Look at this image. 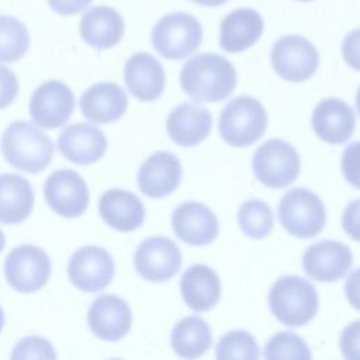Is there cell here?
<instances>
[{"label": "cell", "mask_w": 360, "mask_h": 360, "mask_svg": "<svg viewBox=\"0 0 360 360\" xmlns=\"http://www.w3.org/2000/svg\"><path fill=\"white\" fill-rule=\"evenodd\" d=\"M180 83L184 93L191 98L217 103L233 91L236 72L226 58L217 53H200L183 65Z\"/></svg>", "instance_id": "cell-1"}, {"label": "cell", "mask_w": 360, "mask_h": 360, "mask_svg": "<svg viewBox=\"0 0 360 360\" xmlns=\"http://www.w3.org/2000/svg\"><path fill=\"white\" fill-rule=\"evenodd\" d=\"M1 153L15 169L39 173L51 162L53 145L48 135L27 121H14L1 136Z\"/></svg>", "instance_id": "cell-2"}, {"label": "cell", "mask_w": 360, "mask_h": 360, "mask_svg": "<svg viewBox=\"0 0 360 360\" xmlns=\"http://www.w3.org/2000/svg\"><path fill=\"white\" fill-rule=\"evenodd\" d=\"M269 305L273 315L287 326H302L318 312L319 298L316 288L298 276H283L269 292Z\"/></svg>", "instance_id": "cell-3"}, {"label": "cell", "mask_w": 360, "mask_h": 360, "mask_svg": "<svg viewBox=\"0 0 360 360\" xmlns=\"http://www.w3.org/2000/svg\"><path fill=\"white\" fill-rule=\"evenodd\" d=\"M267 115L262 103L250 96L231 100L219 117L222 139L235 148H245L256 142L266 131Z\"/></svg>", "instance_id": "cell-4"}, {"label": "cell", "mask_w": 360, "mask_h": 360, "mask_svg": "<svg viewBox=\"0 0 360 360\" xmlns=\"http://www.w3.org/2000/svg\"><path fill=\"white\" fill-rule=\"evenodd\" d=\"M283 228L297 238H312L325 225L326 211L321 198L308 188L297 187L284 194L278 204Z\"/></svg>", "instance_id": "cell-5"}, {"label": "cell", "mask_w": 360, "mask_h": 360, "mask_svg": "<svg viewBox=\"0 0 360 360\" xmlns=\"http://www.w3.org/2000/svg\"><path fill=\"white\" fill-rule=\"evenodd\" d=\"M202 27L200 21L187 13H170L163 15L152 30V44L166 59H183L200 46Z\"/></svg>", "instance_id": "cell-6"}, {"label": "cell", "mask_w": 360, "mask_h": 360, "mask_svg": "<svg viewBox=\"0 0 360 360\" xmlns=\"http://www.w3.org/2000/svg\"><path fill=\"white\" fill-rule=\"evenodd\" d=\"M300 155L283 139H269L260 145L252 159L256 179L270 187L283 188L300 174Z\"/></svg>", "instance_id": "cell-7"}, {"label": "cell", "mask_w": 360, "mask_h": 360, "mask_svg": "<svg viewBox=\"0 0 360 360\" xmlns=\"http://www.w3.org/2000/svg\"><path fill=\"white\" fill-rule=\"evenodd\" d=\"M4 276L15 291L25 294L35 292L49 280V257L45 250L35 245H20L7 255Z\"/></svg>", "instance_id": "cell-8"}, {"label": "cell", "mask_w": 360, "mask_h": 360, "mask_svg": "<svg viewBox=\"0 0 360 360\" xmlns=\"http://www.w3.org/2000/svg\"><path fill=\"white\" fill-rule=\"evenodd\" d=\"M276 73L288 82H304L318 69L319 53L315 45L301 35H284L271 48Z\"/></svg>", "instance_id": "cell-9"}, {"label": "cell", "mask_w": 360, "mask_h": 360, "mask_svg": "<svg viewBox=\"0 0 360 360\" xmlns=\"http://www.w3.org/2000/svg\"><path fill=\"white\" fill-rule=\"evenodd\" d=\"M44 195L51 210L65 218L82 215L89 205L87 184L70 169L52 172L45 181Z\"/></svg>", "instance_id": "cell-10"}, {"label": "cell", "mask_w": 360, "mask_h": 360, "mask_svg": "<svg viewBox=\"0 0 360 360\" xmlns=\"http://www.w3.org/2000/svg\"><path fill=\"white\" fill-rule=\"evenodd\" d=\"M69 280L84 292L104 290L114 277V260L100 246H83L77 249L68 264Z\"/></svg>", "instance_id": "cell-11"}, {"label": "cell", "mask_w": 360, "mask_h": 360, "mask_svg": "<svg viewBox=\"0 0 360 360\" xmlns=\"http://www.w3.org/2000/svg\"><path fill=\"white\" fill-rule=\"evenodd\" d=\"M75 96L60 80H48L39 84L30 100V115L38 127L53 129L62 127L72 115Z\"/></svg>", "instance_id": "cell-12"}, {"label": "cell", "mask_w": 360, "mask_h": 360, "mask_svg": "<svg viewBox=\"0 0 360 360\" xmlns=\"http://www.w3.org/2000/svg\"><path fill=\"white\" fill-rule=\"evenodd\" d=\"M134 264L142 278L162 283L172 278L180 270L181 253L172 239L152 236L136 248Z\"/></svg>", "instance_id": "cell-13"}, {"label": "cell", "mask_w": 360, "mask_h": 360, "mask_svg": "<svg viewBox=\"0 0 360 360\" xmlns=\"http://www.w3.org/2000/svg\"><path fill=\"white\" fill-rule=\"evenodd\" d=\"M353 255L347 245L338 240H321L309 246L302 256L305 273L318 281L332 283L352 267Z\"/></svg>", "instance_id": "cell-14"}, {"label": "cell", "mask_w": 360, "mask_h": 360, "mask_svg": "<svg viewBox=\"0 0 360 360\" xmlns=\"http://www.w3.org/2000/svg\"><path fill=\"white\" fill-rule=\"evenodd\" d=\"M172 228L179 239L193 246H204L214 242L219 231L215 214L195 201L183 202L173 211Z\"/></svg>", "instance_id": "cell-15"}, {"label": "cell", "mask_w": 360, "mask_h": 360, "mask_svg": "<svg viewBox=\"0 0 360 360\" xmlns=\"http://www.w3.org/2000/svg\"><path fill=\"white\" fill-rule=\"evenodd\" d=\"M87 323L97 338L115 342L129 332L132 314L122 298L104 294L91 302L87 312Z\"/></svg>", "instance_id": "cell-16"}, {"label": "cell", "mask_w": 360, "mask_h": 360, "mask_svg": "<svg viewBox=\"0 0 360 360\" xmlns=\"http://www.w3.org/2000/svg\"><path fill=\"white\" fill-rule=\"evenodd\" d=\"M181 180V163L170 152L159 150L150 155L138 170L139 190L152 198L172 194Z\"/></svg>", "instance_id": "cell-17"}, {"label": "cell", "mask_w": 360, "mask_h": 360, "mask_svg": "<svg viewBox=\"0 0 360 360\" xmlns=\"http://www.w3.org/2000/svg\"><path fill=\"white\" fill-rule=\"evenodd\" d=\"M59 152L76 165H90L103 158L107 150V138L96 127L77 122L62 129L58 138Z\"/></svg>", "instance_id": "cell-18"}, {"label": "cell", "mask_w": 360, "mask_h": 360, "mask_svg": "<svg viewBox=\"0 0 360 360\" xmlns=\"http://www.w3.org/2000/svg\"><path fill=\"white\" fill-rule=\"evenodd\" d=\"M311 122L315 134L322 141L338 145L352 136L356 128V114L345 101L325 98L316 104Z\"/></svg>", "instance_id": "cell-19"}, {"label": "cell", "mask_w": 360, "mask_h": 360, "mask_svg": "<svg viewBox=\"0 0 360 360\" xmlns=\"http://www.w3.org/2000/svg\"><path fill=\"white\" fill-rule=\"evenodd\" d=\"M124 80L128 90L141 101H153L165 89L166 76L160 62L146 52L132 55L124 68Z\"/></svg>", "instance_id": "cell-20"}, {"label": "cell", "mask_w": 360, "mask_h": 360, "mask_svg": "<svg viewBox=\"0 0 360 360\" xmlns=\"http://www.w3.org/2000/svg\"><path fill=\"white\" fill-rule=\"evenodd\" d=\"M80 111L94 124H108L124 115L127 93L117 83L101 82L89 87L80 97Z\"/></svg>", "instance_id": "cell-21"}, {"label": "cell", "mask_w": 360, "mask_h": 360, "mask_svg": "<svg viewBox=\"0 0 360 360\" xmlns=\"http://www.w3.org/2000/svg\"><path fill=\"white\" fill-rule=\"evenodd\" d=\"M212 127L211 112L194 103L177 105L167 117L166 129L170 139L180 146H194L202 142Z\"/></svg>", "instance_id": "cell-22"}, {"label": "cell", "mask_w": 360, "mask_h": 360, "mask_svg": "<svg viewBox=\"0 0 360 360\" xmlns=\"http://www.w3.org/2000/svg\"><path fill=\"white\" fill-rule=\"evenodd\" d=\"M79 32L87 45L96 49H108L124 37V20L112 7L96 6L83 14Z\"/></svg>", "instance_id": "cell-23"}, {"label": "cell", "mask_w": 360, "mask_h": 360, "mask_svg": "<svg viewBox=\"0 0 360 360\" xmlns=\"http://www.w3.org/2000/svg\"><path fill=\"white\" fill-rule=\"evenodd\" d=\"M98 211L104 222L120 232H131L139 228L145 219L142 201L134 193L122 188L107 190L100 198Z\"/></svg>", "instance_id": "cell-24"}, {"label": "cell", "mask_w": 360, "mask_h": 360, "mask_svg": "<svg viewBox=\"0 0 360 360\" xmlns=\"http://www.w3.org/2000/svg\"><path fill=\"white\" fill-rule=\"evenodd\" d=\"M263 28V18L256 10L236 8L221 22V48L231 53L246 51L262 37Z\"/></svg>", "instance_id": "cell-25"}, {"label": "cell", "mask_w": 360, "mask_h": 360, "mask_svg": "<svg viewBox=\"0 0 360 360\" xmlns=\"http://www.w3.org/2000/svg\"><path fill=\"white\" fill-rule=\"evenodd\" d=\"M180 291L184 302L197 312L215 307L221 297L218 274L205 264H193L181 276Z\"/></svg>", "instance_id": "cell-26"}, {"label": "cell", "mask_w": 360, "mask_h": 360, "mask_svg": "<svg viewBox=\"0 0 360 360\" xmlns=\"http://www.w3.org/2000/svg\"><path fill=\"white\" fill-rule=\"evenodd\" d=\"M34 208V190L27 179L13 173L0 174V222H22Z\"/></svg>", "instance_id": "cell-27"}, {"label": "cell", "mask_w": 360, "mask_h": 360, "mask_svg": "<svg viewBox=\"0 0 360 360\" xmlns=\"http://www.w3.org/2000/svg\"><path fill=\"white\" fill-rule=\"evenodd\" d=\"M173 350L186 359L202 356L212 343V335L208 323L200 316H186L180 319L170 336Z\"/></svg>", "instance_id": "cell-28"}, {"label": "cell", "mask_w": 360, "mask_h": 360, "mask_svg": "<svg viewBox=\"0 0 360 360\" xmlns=\"http://www.w3.org/2000/svg\"><path fill=\"white\" fill-rule=\"evenodd\" d=\"M28 48L27 27L13 15H0V62H17Z\"/></svg>", "instance_id": "cell-29"}, {"label": "cell", "mask_w": 360, "mask_h": 360, "mask_svg": "<svg viewBox=\"0 0 360 360\" xmlns=\"http://www.w3.org/2000/svg\"><path fill=\"white\" fill-rule=\"evenodd\" d=\"M238 224L242 232L252 239H263L273 229L274 217L271 208L262 200L245 201L238 211Z\"/></svg>", "instance_id": "cell-30"}, {"label": "cell", "mask_w": 360, "mask_h": 360, "mask_svg": "<svg viewBox=\"0 0 360 360\" xmlns=\"http://www.w3.org/2000/svg\"><path fill=\"white\" fill-rule=\"evenodd\" d=\"M215 356L221 360L229 359H257L260 356L259 346L253 336L246 330L226 332L218 342Z\"/></svg>", "instance_id": "cell-31"}, {"label": "cell", "mask_w": 360, "mask_h": 360, "mask_svg": "<svg viewBox=\"0 0 360 360\" xmlns=\"http://www.w3.org/2000/svg\"><path fill=\"white\" fill-rule=\"evenodd\" d=\"M266 359H311V350L305 340L292 332H278L264 346Z\"/></svg>", "instance_id": "cell-32"}, {"label": "cell", "mask_w": 360, "mask_h": 360, "mask_svg": "<svg viewBox=\"0 0 360 360\" xmlns=\"http://www.w3.org/2000/svg\"><path fill=\"white\" fill-rule=\"evenodd\" d=\"M53 346L41 336H27L13 349L11 359H55Z\"/></svg>", "instance_id": "cell-33"}, {"label": "cell", "mask_w": 360, "mask_h": 360, "mask_svg": "<svg viewBox=\"0 0 360 360\" xmlns=\"http://www.w3.org/2000/svg\"><path fill=\"white\" fill-rule=\"evenodd\" d=\"M342 173L350 186L360 190V141L350 143L343 150Z\"/></svg>", "instance_id": "cell-34"}, {"label": "cell", "mask_w": 360, "mask_h": 360, "mask_svg": "<svg viewBox=\"0 0 360 360\" xmlns=\"http://www.w3.org/2000/svg\"><path fill=\"white\" fill-rule=\"evenodd\" d=\"M340 350L346 359L360 360V319L347 325L340 335Z\"/></svg>", "instance_id": "cell-35"}, {"label": "cell", "mask_w": 360, "mask_h": 360, "mask_svg": "<svg viewBox=\"0 0 360 360\" xmlns=\"http://www.w3.org/2000/svg\"><path fill=\"white\" fill-rule=\"evenodd\" d=\"M18 94V82L14 72L0 65V110L8 107Z\"/></svg>", "instance_id": "cell-36"}, {"label": "cell", "mask_w": 360, "mask_h": 360, "mask_svg": "<svg viewBox=\"0 0 360 360\" xmlns=\"http://www.w3.org/2000/svg\"><path fill=\"white\" fill-rule=\"evenodd\" d=\"M342 56L345 62L360 72V28L350 31L342 42Z\"/></svg>", "instance_id": "cell-37"}, {"label": "cell", "mask_w": 360, "mask_h": 360, "mask_svg": "<svg viewBox=\"0 0 360 360\" xmlns=\"http://www.w3.org/2000/svg\"><path fill=\"white\" fill-rule=\"evenodd\" d=\"M342 226L353 240L360 242V198L352 201L345 208L342 215Z\"/></svg>", "instance_id": "cell-38"}, {"label": "cell", "mask_w": 360, "mask_h": 360, "mask_svg": "<svg viewBox=\"0 0 360 360\" xmlns=\"http://www.w3.org/2000/svg\"><path fill=\"white\" fill-rule=\"evenodd\" d=\"M93 0H48L49 7L60 15H75L90 6Z\"/></svg>", "instance_id": "cell-39"}, {"label": "cell", "mask_w": 360, "mask_h": 360, "mask_svg": "<svg viewBox=\"0 0 360 360\" xmlns=\"http://www.w3.org/2000/svg\"><path fill=\"white\" fill-rule=\"evenodd\" d=\"M345 292L347 297V301L354 307L357 311H360V267L356 269L346 280Z\"/></svg>", "instance_id": "cell-40"}, {"label": "cell", "mask_w": 360, "mask_h": 360, "mask_svg": "<svg viewBox=\"0 0 360 360\" xmlns=\"http://www.w3.org/2000/svg\"><path fill=\"white\" fill-rule=\"evenodd\" d=\"M200 6H205V7H217V6H221L224 3H226L228 0H191Z\"/></svg>", "instance_id": "cell-41"}, {"label": "cell", "mask_w": 360, "mask_h": 360, "mask_svg": "<svg viewBox=\"0 0 360 360\" xmlns=\"http://www.w3.org/2000/svg\"><path fill=\"white\" fill-rule=\"evenodd\" d=\"M4 243H6V238H4L3 231L0 229V252H1V250H3V248H4Z\"/></svg>", "instance_id": "cell-42"}, {"label": "cell", "mask_w": 360, "mask_h": 360, "mask_svg": "<svg viewBox=\"0 0 360 360\" xmlns=\"http://www.w3.org/2000/svg\"><path fill=\"white\" fill-rule=\"evenodd\" d=\"M3 326H4V312H3V308L0 307V332H1Z\"/></svg>", "instance_id": "cell-43"}, {"label": "cell", "mask_w": 360, "mask_h": 360, "mask_svg": "<svg viewBox=\"0 0 360 360\" xmlns=\"http://www.w3.org/2000/svg\"><path fill=\"white\" fill-rule=\"evenodd\" d=\"M356 107H357V111L360 114V87L357 90V94H356Z\"/></svg>", "instance_id": "cell-44"}, {"label": "cell", "mask_w": 360, "mask_h": 360, "mask_svg": "<svg viewBox=\"0 0 360 360\" xmlns=\"http://www.w3.org/2000/svg\"><path fill=\"white\" fill-rule=\"evenodd\" d=\"M298 1H311V0H298Z\"/></svg>", "instance_id": "cell-45"}]
</instances>
